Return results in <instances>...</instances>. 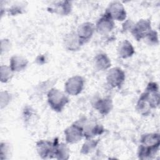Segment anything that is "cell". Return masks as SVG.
Segmentation results:
<instances>
[{
    "label": "cell",
    "instance_id": "obj_9",
    "mask_svg": "<svg viewBox=\"0 0 160 160\" xmlns=\"http://www.w3.org/2000/svg\"><path fill=\"white\" fill-rule=\"evenodd\" d=\"M114 20L105 12L97 22L95 29L99 33L106 34L112 31L114 28Z\"/></svg>",
    "mask_w": 160,
    "mask_h": 160
},
{
    "label": "cell",
    "instance_id": "obj_4",
    "mask_svg": "<svg viewBox=\"0 0 160 160\" xmlns=\"http://www.w3.org/2000/svg\"><path fill=\"white\" fill-rule=\"evenodd\" d=\"M106 13L108 14L113 20L123 21L126 18V12L122 4L119 1H113L111 2Z\"/></svg>",
    "mask_w": 160,
    "mask_h": 160
},
{
    "label": "cell",
    "instance_id": "obj_6",
    "mask_svg": "<svg viewBox=\"0 0 160 160\" xmlns=\"http://www.w3.org/2000/svg\"><path fill=\"white\" fill-rule=\"evenodd\" d=\"M124 79V72L119 68H114L110 69L106 77L108 83L113 88L121 86L123 83Z\"/></svg>",
    "mask_w": 160,
    "mask_h": 160
},
{
    "label": "cell",
    "instance_id": "obj_12",
    "mask_svg": "<svg viewBox=\"0 0 160 160\" xmlns=\"http://www.w3.org/2000/svg\"><path fill=\"white\" fill-rule=\"evenodd\" d=\"M49 9V11L58 14L66 15L71 11V4L69 1H58L52 5Z\"/></svg>",
    "mask_w": 160,
    "mask_h": 160
},
{
    "label": "cell",
    "instance_id": "obj_20",
    "mask_svg": "<svg viewBox=\"0 0 160 160\" xmlns=\"http://www.w3.org/2000/svg\"><path fill=\"white\" fill-rule=\"evenodd\" d=\"M97 144V142L95 141H92V140H88L86 143H84L83 145V147L82 148V151L84 153L86 154L89 152H91L92 151V149L96 147Z\"/></svg>",
    "mask_w": 160,
    "mask_h": 160
},
{
    "label": "cell",
    "instance_id": "obj_2",
    "mask_svg": "<svg viewBox=\"0 0 160 160\" xmlns=\"http://www.w3.org/2000/svg\"><path fill=\"white\" fill-rule=\"evenodd\" d=\"M152 31L151 21L148 19H141L131 28V33L137 40L146 38Z\"/></svg>",
    "mask_w": 160,
    "mask_h": 160
},
{
    "label": "cell",
    "instance_id": "obj_18",
    "mask_svg": "<svg viewBox=\"0 0 160 160\" xmlns=\"http://www.w3.org/2000/svg\"><path fill=\"white\" fill-rule=\"evenodd\" d=\"M68 148L66 146V144L63 143H61L59 144H56V150H55V156H58L57 158L58 159H66L68 156Z\"/></svg>",
    "mask_w": 160,
    "mask_h": 160
},
{
    "label": "cell",
    "instance_id": "obj_3",
    "mask_svg": "<svg viewBox=\"0 0 160 160\" xmlns=\"http://www.w3.org/2000/svg\"><path fill=\"white\" fill-rule=\"evenodd\" d=\"M84 79L81 76H72L65 83L64 89L69 94L72 96L78 95L82 91L84 87Z\"/></svg>",
    "mask_w": 160,
    "mask_h": 160
},
{
    "label": "cell",
    "instance_id": "obj_14",
    "mask_svg": "<svg viewBox=\"0 0 160 160\" xmlns=\"http://www.w3.org/2000/svg\"><path fill=\"white\" fill-rule=\"evenodd\" d=\"M118 52L121 58L125 59L132 56L134 52V50L130 42L128 40H124L119 44Z\"/></svg>",
    "mask_w": 160,
    "mask_h": 160
},
{
    "label": "cell",
    "instance_id": "obj_7",
    "mask_svg": "<svg viewBox=\"0 0 160 160\" xmlns=\"http://www.w3.org/2000/svg\"><path fill=\"white\" fill-rule=\"evenodd\" d=\"M56 144V143L51 142L48 141H39L36 144L38 152L42 158H51L52 156H55Z\"/></svg>",
    "mask_w": 160,
    "mask_h": 160
},
{
    "label": "cell",
    "instance_id": "obj_19",
    "mask_svg": "<svg viewBox=\"0 0 160 160\" xmlns=\"http://www.w3.org/2000/svg\"><path fill=\"white\" fill-rule=\"evenodd\" d=\"M1 81L2 82H7L9 79L11 78L12 75V69L10 67L2 66L1 68Z\"/></svg>",
    "mask_w": 160,
    "mask_h": 160
},
{
    "label": "cell",
    "instance_id": "obj_10",
    "mask_svg": "<svg viewBox=\"0 0 160 160\" xmlns=\"http://www.w3.org/2000/svg\"><path fill=\"white\" fill-rule=\"evenodd\" d=\"M64 44L65 48L69 51H77L82 45L76 32H71L65 36Z\"/></svg>",
    "mask_w": 160,
    "mask_h": 160
},
{
    "label": "cell",
    "instance_id": "obj_11",
    "mask_svg": "<svg viewBox=\"0 0 160 160\" xmlns=\"http://www.w3.org/2000/svg\"><path fill=\"white\" fill-rule=\"evenodd\" d=\"M81 126L83 129L84 136H86L87 138H91L101 134L103 131L102 128L94 122H87L84 124V126L81 125Z\"/></svg>",
    "mask_w": 160,
    "mask_h": 160
},
{
    "label": "cell",
    "instance_id": "obj_13",
    "mask_svg": "<svg viewBox=\"0 0 160 160\" xmlns=\"http://www.w3.org/2000/svg\"><path fill=\"white\" fill-rule=\"evenodd\" d=\"M142 145L159 148V135L158 133H149L144 134L141 139Z\"/></svg>",
    "mask_w": 160,
    "mask_h": 160
},
{
    "label": "cell",
    "instance_id": "obj_15",
    "mask_svg": "<svg viewBox=\"0 0 160 160\" xmlns=\"http://www.w3.org/2000/svg\"><path fill=\"white\" fill-rule=\"evenodd\" d=\"M28 61L20 56H14L10 61V68L12 71H21L25 69L28 64Z\"/></svg>",
    "mask_w": 160,
    "mask_h": 160
},
{
    "label": "cell",
    "instance_id": "obj_16",
    "mask_svg": "<svg viewBox=\"0 0 160 160\" xmlns=\"http://www.w3.org/2000/svg\"><path fill=\"white\" fill-rule=\"evenodd\" d=\"M94 64L96 68L101 71H104L109 68L111 66V61L106 54H99L94 58Z\"/></svg>",
    "mask_w": 160,
    "mask_h": 160
},
{
    "label": "cell",
    "instance_id": "obj_5",
    "mask_svg": "<svg viewBox=\"0 0 160 160\" xmlns=\"http://www.w3.org/2000/svg\"><path fill=\"white\" fill-rule=\"evenodd\" d=\"M65 138L68 143H76L84 136L83 129L78 122L71 125L64 131Z\"/></svg>",
    "mask_w": 160,
    "mask_h": 160
},
{
    "label": "cell",
    "instance_id": "obj_17",
    "mask_svg": "<svg viewBox=\"0 0 160 160\" xmlns=\"http://www.w3.org/2000/svg\"><path fill=\"white\" fill-rule=\"evenodd\" d=\"M112 102L110 99H99L95 104V108L101 114H108L112 108Z\"/></svg>",
    "mask_w": 160,
    "mask_h": 160
},
{
    "label": "cell",
    "instance_id": "obj_8",
    "mask_svg": "<svg viewBox=\"0 0 160 160\" xmlns=\"http://www.w3.org/2000/svg\"><path fill=\"white\" fill-rule=\"evenodd\" d=\"M94 30V25L89 22H84L78 27L76 33L82 44L88 42L91 38Z\"/></svg>",
    "mask_w": 160,
    "mask_h": 160
},
{
    "label": "cell",
    "instance_id": "obj_1",
    "mask_svg": "<svg viewBox=\"0 0 160 160\" xmlns=\"http://www.w3.org/2000/svg\"><path fill=\"white\" fill-rule=\"evenodd\" d=\"M48 101L52 109L60 112L68 103V98L62 91L52 88L48 93Z\"/></svg>",
    "mask_w": 160,
    "mask_h": 160
}]
</instances>
